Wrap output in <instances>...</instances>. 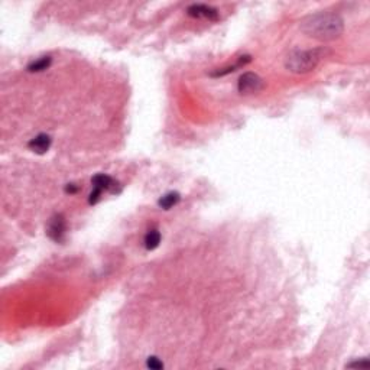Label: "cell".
Listing matches in <instances>:
<instances>
[{
    "label": "cell",
    "instance_id": "9",
    "mask_svg": "<svg viewBox=\"0 0 370 370\" xmlns=\"http://www.w3.org/2000/svg\"><path fill=\"white\" fill-rule=\"evenodd\" d=\"M161 243V233L158 230H149L145 236V247L148 250H153Z\"/></svg>",
    "mask_w": 370,
    "mask_h": 370
},
{
    "label": "cell",
    "instance_id": "7",
    "mask_svg": "<svg viewBox=\"0 0 370 370\" xmlns=\"http://www.w3.org/2000/svg\"><path fill=\"white\" fill-rule=\"evenodd\" d=\"M188 15L192 18H206L209 20H217L218 12L217 9L207 6V5H191L188 8Z\"/></svg>",
    "mask_w": 370,
    "mask_h": 370
},
{
    "label": "cell",
    "instance_id": "8",
    "mask_svg": "<svg viewBox=\"0 0 370 370\" xmlns=\"http://www.w3.org/2000/svg\"><path fill=\"white\" fill-rule=\"evenodd\" d=\"M180 199H181V195L178 194V192H168V194H165L163 197H162L161 199H159V207L163 210H170L172 209L174 206H177L178 203H180Z\"/></svg>",
    "mask_w": 370,
    "mask_h": 370
},
{
    "label": "cell",
    "instance_id": "14",
    "mask_svg": "<svg viewBox=\"0 0 370 370\" xmlns=\"http://www.w3.org/2000/svg\"><path fill=\"white\" fill-rule=\"evenodd\" d=\"M77 190H78V188L76 187V184H68L65 187V191L66 192H70V194H74V192H77Z\"/></svg>",
    "mask_w": 370,
    "mask_h": 370
},
{
    "label": "cell",
    "instance_id": "6",
    "mask_svg": "<svg viewBox=\"0 0 370 370\" xmlns=\"http://www.w3.org/2000/svg\"><path fill=\"white\" fill-rule=\"evenodd\" d=\"M51 143H52V139L49 134H45V133H41L38 136H35L33 139H30L28 143V148L32 151V152L38 153V155H44L49 151L51 148Z\"/></svg>",
    "mask_w": 370,
    "mask_h": 370
},
{
    "label": "cell",
    "instance_id": "2",
    "mask_svg": "<svg viewBox=\"0 0 370 370\" xmlns=\"http://www.w3.org/2000/svg\"><path fill=\"white\" fill-rule=\"evenodd\" d=\"M323 58V49L292 51L285 58V68L294 74H305L313 71Z\"/></svg>",
    "mask_w": 370,
    "mask_h": 370
},
{
    "label": "cell",
    "instance_id": "5",
    "mask_svg": "<svg viewBox=\"0 0 370 370\" xmlns=\"http://www.w3.org/2000/svg\"><path fill=\"white\" fill-rule=\"evenodd\" d=\"M65 218L62 214H55L52 217L49 218L47 226V234L48 238L57 243H61L64 240V236H65Z\"/></svg>",
    "mask_w": 370,
    "mask_h": 370
},
{
    "label": "cell",
    "instance_id": "11",
    "mask_svg": "<svg viewBox=\"0 0 370 370\" xmlns=\"http://www.w3.org/2000/svg\"><path fill=\"white\" fill-rule=\"evenodd\" d=\"M51 61H52L51 57L39 58L38 61H33L32 64H29L28 70L29 71H32V73H39V71H44V70L49 68V65H51Z\"/></svg>",
    "mask_w": 370,
    "mask_h": 370
},
{
    "label": "cell",
    "instance_id": "4",
    "mask_svg": "<svg viewBox=\"0 0 370 370\" xmlns=\"http://www.w3.org/2000/svg\"><path fill=\"white\" fill-rule=\"evenodd\" d=\"M238 88L240 94H256L263 88V80L255 73H245L239 78Z\"/></svg>",
    "mask_w": 370,
    "mask_h": 370
},
{
    "label": "cell",
    "instance_id": "3",
    "mask_svg": "<svg viewBox=\"0 0 370 370\" xmlns=\"http://www.w3.org/2000/svg\"><path fill=\"white\" fill-rule=\"evenodd\" d=\"M91 182H93V188L94 190L90 194V198H88L90 204H95L100 199V195H102L103 191H109L112 194H119L122 191L119 182L114 181L113 178H110L106 174H97L94 178L91 180Z\"/></svg>",
    "mask_w": 370,
    "mask_h": 370
},
{
    "label": "cell",
    "instance_id": "1",
    "mask_svg": "<svg viewBox=\"0 0 370 370\" xmlns=\"http://www.w3.org/2000/svg\"><path fill=\"white\" fill-rule=\"evenodd\" d=\"M301 30L310 38L328 42L342 37L344 30V20L339 13L320 12L305 18L301 23Z\"/></svg>",
    "mask_w": 370,
    "mask_h": 370
},
{
    "label": "cell",
    "instance_id": "10",
    "mask_svg": "<svg viewBox=\"0 0 370 370\" xmlns=\"http://www.w3.org/2000/svg\"><path fill=\"white\" fill-rule=\"evenodd\" d=\"M247 62H250V57H249V55H246V57H240V59H239V62L236 64V65L227 66V68L218 70V71H216V73H211V77H223V76H226V74H230V73L236 71V70L240 68V66L246 65Z\"/></svg>",
    "mask_w": 370,
    "mask_h": 370
},
{
    "label": "cell",
    "instance_id": "12",
    "mask_svg": "<svg viewBox=\"0 0 370 370\" xmlns=\"http://www.w3.org/2000/svg\"><path fill=\"white\" fill-rule=\"evenodd\" d=\"M146 364H148V367H151V369H162V367H163V363L158 360V357H149Z\"/></svg>",
    "mask_w": 370,
    "mask_h": 370
},
{
    "label": "cell",
    "instance_id": "13",
    "mask_svg": "<svg viewBox=\"0 0 370 370\" xmlns=\"http://www.w3.org/2000/svg\"><path fill=\"white\" fill-rule=\"evenodd\" d=\"M347 367H369V361H356V363H350L347 364Z\"/></svg>",
    "mask_w": 370,
    "mask_h": 370
}]
</instances>
